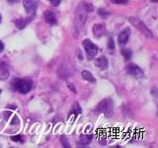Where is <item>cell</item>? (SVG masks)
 Wrapping results in <instances>:
<instances>
[{"label": "cell", "instance_id": "obj_1", "mask_svg": "<svg viewBox=\"0 0 158 148\" xmlns=\"http://www.w3.org/2000/svg\"><path fill=\"white\" fill-rule=\"evenodd\" d=\"M11 85L15 91L21 94H28L33 88V82L29 79H13Z\"/></svg>", "mask_w": 158, "mask_h": 148}, {"label": "cell", "instance_id": "obj_2", "mask_svg": "<svg viewBox=\"0 0 158 148\" xmlns=\"http://www.w3.org/2000/svg\"><path fill=\"white\" fill-rule=\"evenodd\" d=\"M87 21V12L83 9L82 5L80 4L77 7L76 10V14H75V21H74V26H75V30L80 33L84 26H85V23Z\"/></svg>", "mask_w": 158, "mask_h": 148}, {"label": "cell", "instance_id": "obj_3", "mask_svg": "<svg viewBox=\"0 0 158 148\" xmlns=\"http://www.w3.org/2000/svg\"><path fill=\"white\" fill-rule=\"evenodd\" d=\"M113 108L114 103L111 98H106L100 102L98 105V111L103 113L106 117H110L113 115Z\"/></svg>", "mask_w": 158, "mask_h": 148}, {"label": "cell", "instance_id": "obj_4", "mask_svg": "<svg viewBox=\"0 0 158 148\" xmlns=\"http://www.w3.org/2000/svg\"><path fill=\"white\" fill-rule=\"evenodd\" d=\"M130 22L131 23L132 26H135L138 31H139L142 35H144L146 38H149V39L153 38L152 32L147 28V26H145V24L143 23L141 20H139L138 18H135V17H131V18H130Z\"/></svg>", "mask_w": 158, "mask_h": 148}, {"label": "cell", "instance_id": "obj_5", "mask_svg": "<svg viewBox=\"0 0 158 148\" xmlns=\"http://www.w3.org/2000/svg\"><path fill=\"white\" fill-rule=\"evenodd\" d=\"M82 44H83V47H84V49H85V52L87 54V58L89 59V60H92V59L95 57L98 53V49H99L98 47L88 39H84Z\"/></svg>", "mask_w": 158, "mask_h": 148}, {"label": "cell", "instance_id": "obj_6", "mask_svg": "<svg viewBox=\"0 0 158 148\" xmlns=\"http://www.w3.org/2000/svg\"><path fill=\"white\" fill-rule=\"evenodd\" d=\"M127 73L130 74V75H131L132 77H135L136 79H139V78H142L143 77V71H142V69L136 65V64L135 63H130L127 66Z\"/></svg>", "mask_w": 158, "mask_h": 148}, {"label": "cell", "instance_id": "obj_7", "mask_svg": "<svg viewBox=\"0 0 158 148\" xmlns=\"http://www.w3.org/2000/svg\"><path fill=\"white\" fill-rule=\"evenodd\" d=\"M23 4L27 13H35L38 7L39 0H23Z\"/></svg>", "mask_w": 158, "mask_h": 148}, {"label": "cell", "instance_id": "obj_8", "mask_svg": "<svg viewBox=\"0 0 158 148\" xmlns=\"http://www.w3.org/2000/svg\"><path fill=\"white\" fill-rule=\"evenodd\" d=\"M92 32L95 38H101L106 34V26L104 24H95L92 28Z\"/></svg>", "mask_w": 158, "mask_h": 148}, {"label": "cell", "instance_id": "obj_9", "mask_svg": "<svg viewBox=\"0 0 158 148\" xmlns=\"http://www.w3.org/2000/svg\"><path fill=\"white\" fill-rule=\"evenodd\" d=\"M130 36H131V29L130 28H126L123 29V31L120 33L118 37V43L121 44V46H123V44H126L128 41V39H130Z\"/></svg>", "mask_w": 158, "mask_h": 148}, {"label": "cell", "instance_id": "obj_10", "mask_svg": "<svg viewBox=\"0 0 158 148\" xmlns=\"http://www.w3.org/2000/svg\"><path fill=\"white\" fill-rule=\"evenodd\" d=\"M44 21L51 25V26H53V25H56L57 23L56 14L52 11H48V10L44 12Z\"/></svg>", "mask_w": 158, "mask_h": 148}, {"label": "cell", "instance_id": "obj_11", "mask_svg": "<svg viewBox=\"0 0 158 148\" xmlns=\"http://www.w3.org/2000/svg\"><path fill=\"white\" fill-rule=\"evenodd\" d=\"M95 65L98 68L102 69V70H105V69H107L109 66V62L105 56H101V57L95 59Z\"/></svg>", "mask_w": 158, "mask_h": 148}, {"label": "cell", "instance_id": "obj_12", "mask_svg": "<svg viewBox=\"0 0 158 148\" xmlns=\"http://www.w3.org/2000/svg\"><path fill=\"white\" fill-rule=\"evenodd\" d=\"M9 76V69L6 66V64L2 62L0 64V79L1 80H6Z\"/></svg>", "mask_w": 158, "mask_h": 148}, {"label": "cell", "instance_id": "obj_13", "mask_svg": "<svg viewBox=\"0 0 158 148\" xmlns=\"http://www.w3.org/2000/svg\"><path fill=\"white\" fill-rule=\"evenodd\" d=\"M31 20H33V17H29L28 19H18L15 21V24H16V26L19 29H23L26 27V25L31 21Z\"/></svg>", "mask_w": 158, "mask_h": 148}, {"label": "cell", "instance_id": "obj_14", "mask_svg": "<svg viewBox=\"0 0 158 148\" xmlns=\"http://www.w3.org/2000/svg\"><path fill=\"white\" fill-rule=\"evenodd\" d=\"M81 113H82V109H81L80 105H79L77 102H74L73 106H72L71 110H70V115L78 116V115H80Z\"/></svg>", "mask_w": 158, "mask_h": 148}, {"label": "cell", "instance_id": "obj_15", "mask_svg": "<svg viewBox=\"0 0 158 148\" xmlns=\"http://www.w3.org/2000/svg\"><path fill=\"white\" fill-rule=\"evenodd\" d=\"M82 78L85 79V80L91 82V83H95L96 82V79L94 78V76L92 75L91 72H89L87 70H83L82 71Z\"/></svg>", "mask_w": 158, "mask_h": 148}, {"label": "cell", "instance_id": "obj_16", "mask_svg": "<svg viewBox=\"0 0 158 148\" xmlns=\"http://www.w3.org/2000/svg\"><path fill=\"white\" fill-rule=\"evenodd\" d=\"M92 138H93V135H81L80 136V143L82 145H88L89 143H90L92 141Z\"/></svg>", "mask_w": 158, "mask_h": 148}, {"label": "cell", "instance_id": "obj_17", "mask_svg": "<svg viewBox=\"0 0 158 148\" xmlns=\"http://www.w3.org/2000/svg\"><path fill=\"white\" fill-rule=\"evenodd\" d=\"M121 53H122V56L125 57L126 60H128V59H130L131 57V56H132L131 51V49H128V48H123L121 51Z\"/></svg>", "mask_w": 158, "mask_h": 148}, {"label": "cell", "instance_id": "obj_18", "mask_svg": "<svg viewBox=\"0 0 158 148\" xmlns=\"http://www.w3.org/2000/svg\"><path fill=\"white\" fill-rule=\"evenodd\" d=\"M82 5V7L83 9L85 10L86 12H92L93 10H94V7H93V5L91 3H88V2H82L81 3Z\"/></svg>", "mask_w": 158, "mask_h": 148}, {"label": "cell", "instance_id": "obj_19", "mask_svg": "<svg viewBox=\"0 0 158 148\" xmlns=\"http://www.w3.org/2000/svg\"><path fill=\"white\" fill-rule=\"evenodd\" d=\"M108 49L110 51H113L114 49H115V43H114L113 38H110L108 41Z\"/></svg>", "mask_w": 158, "mask_h": 148}, {"label": "cell", "instance_id": "obj_20", "mask_svg": "<svg viewBox=\"0 0 158 148\" xmlns=\"http://www.w3.org/2000/svg\"><path fill=\"white\" fill-rule=\"evenodd\" d=\"M11 140L16 141V142H23L24 141L22 135H13V136H11Z\"/></svg>", "mask_w": 158, "mask_h": 148}, {"label": "cell", "instance_id": "obj_21", "mask_svg": "<svg viewBox=\"0 0 158 148\" xmlns=\"http://www.w3.org/2000/svg\"><path fill=\"white\" fill-rule=\"evenodd\" d=\"M47 1L52 5V6H54V7H56L58 6L59 4H60L61 2V0H47Z\"/></svg>", "mask_w": 158, "mask_h": 148}, {"label": "cell", "instance_id": "obj_22", "mask_svg": "<svg viewBox=\"0 0 158 148\" xmlns=\"http://www.w3.org/2000/svg\"><path fill=\"white\" fill-rule=\"evenodd\" d=\"M110 2L113 4H127L128 0H110Z\"/></svg>", "mask_w": 158, "mask_h": 148}, {"label": "cell", "instance_id": "obj_23", "mask_svg": "<svg viewBox=\"0 0 158 148\" xmlns=\"http://www.w3.org/2000/svg\"><path fill=\"white\" fill-rule=\"evenodd\" d=\"M98 13H99V15H101V16H103V17H107L108 15H109V13L106 12L105 9H99Z\"/></svg>", "mask_w": 158, "mask_h": 148}, {"label": "cell", "instance_id": "obj_24", "mask_svg": "<svg viewBox=\"0 0 158 148\" xmlns=\"http://www.w3.org/2000/svg\"><path fill=\"white\" fill-rule=\"evenodd\" d=\"M3 51H4V44L1 41H0V52H2Z\"/></svg>", "mask_w": 158, "mask_h": 148}, {"label": "cell", "instance_id": "obj_25", "mask_svg": "<svg viewBox=\"0 0 158 148\" xmlns=\"http://www.w3.org/2000/svg\"><path fill=\"white\" fill-rule=\"evenodd\" d=\"M68 86H69V88H70V89H71V90H72V91H73L74 93H76V90H75V88H74V87H73L72 85H70V84L68 83Z\"/></svg>", "mask_w": 158, "mask_h": 148}, {"label": "cell", "instance_id": "obj_26", "mask_svg": "<svg viewBox=\"0 0 158 148\" xmlns=\"http://www.w3.org/2000/svg\"><path fill=\"white\" fill-rule=\"evenodd\" d=\"M7 1L9 2V3H11V4H13V3H17L19 0H7Z\"/></svg>", "mask_w": 158, "mask_h": 148}, {"label": "cell", "instance_id": "obj_27", "mask_svg": "<svg viewBox=\"0 0 158 148\" xmlns=\"http://www.w3.org/2000/svg\"><path fill=\"white\" fill-rule=\"evenodd\" d=\"M151 1H152V2H154V3H156V2L158 1V0H151Z\"/></svg>", "mask_w": 158, "mask_h": 148}, {"label": "cell", "instance_id": "obj_28", "mask_svg": "<svg viewBox=\"0 0 158 148\" xmlns=\"http://www.w3.org/2000/svg\"><path fill=\"white\" fill-rule=\"evenodd\" d=\"M0 22H1V16H0Z\"/></svg>", "mask_w": 158, "mask_h": 148}, {"label": "cell", "instance_id": "obj_29", "mask_svg": "<svg viewBox=\"0 0 158 148\" xmlns=\"http://www.w3.org/2000/svg\"><path fill=\"white\" fill-rule=\"evenodd\" d=\"M0 94H1V89H0Z\"/></svg>", "mask_w": 158, "mask_h": 148}]
</instances>
